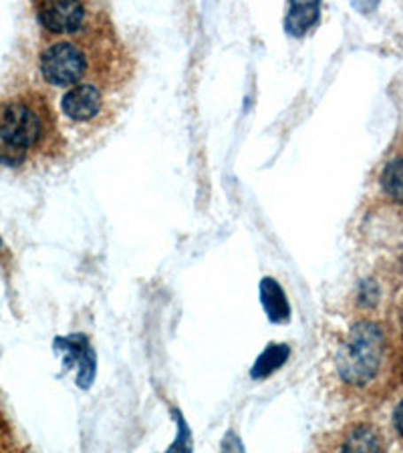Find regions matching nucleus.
<instances>
[{"mask_svg": "<svg viewBox=\"0 0 403 453\" xmlns=\"http://www.w3.org/2000/svg\"><path fill=\"white\" fill-rule=\"evenodd\" d=\"M49 134V111L39 101L12 99L0 113V162L17 165Z\"/></svg>", "mask_w": 403, "mask_h": 453, "instance_id": "nucleus-1", "label": "nucleus"}, {"mask_svg": "<svg viewBox=\"0 0 403 453\" xmlns=\"http://www.w3.org/2000/svg\"><path fill=\"white\" fill-rule=\"evenodd\" d=\"M387 341L373 320H359L351 326L337 355L339 377L351 387H365L379 375L385 361Z\"/></svg>", "mask_w": 403, "mask_h": 453, "instance_id": "nucleus-2", "label": "nucleus"}, {"mask_svg": "<svg viewBox=\"0 0 403 453\" xmlns=\"http://www.w3.org/2000/svg\"><path fill=\"white\" fill-rule=\"evenodd\" d=\"M87 55L71 41H57L41 55V73L45 81L57 87H75L85 77Z\"/></svg>", "mask_w": 403, "mask_h": 453, "instance_id": "nucleus-3", "label": "nucleus"}, {"mask_svg": "<svg viewBox=\"0 0 403 453\" xmlns=\"http://www.w3.org/2000/svg\"><path fill=\"white\" fill-rule=\"evenodd\" d=\"M36 17L41 25L49 33L55 35H71L77 33L85 23L87 9L81 3H67V0H58V3H41L36 6Z\"/></svg>", "mask_w": 403, "mask_h": 453, "instance_id": "nucleus-4", "label": "nucleus"}, {"mask_svg": "<svg viewBox=\"0 0 403 453\" xmlns=\"http://www.w3.org/2000/svg\"><path fill=\"white\" fill-rule=\"evenodd\" d=\"M104 105V95L95 85L81 83L71 87L63 97V111L73 121H89Z\"/></svg>", "mask_w": 403, "mask_h": 453, "instance_id": "nucleus-5", "label": "nucleus"}, {"mask_svg": "<svg viewBox=\"0 0 403 453\" xmlns=\"http://www.w3.org/2000/svg\"><path fill=\"white\" fill-rule=\"evenodd\" d=\"M57 347H61L67 353V357H71L69 363L79 365L77 383L83 389H87L95 379V353L89 347V342H87L85 337H81V334H73L69 339H58Z\"/></svg>", "mask_w": 403, "mask_h": 453, "instance_id": "nucleus-6", "label": "nucleus"}, {"mask_svg": "<svg viewBox=\"0 0 403 453\" xmlns=\"http://www.w3.org/2000/svg\"><path fill=\"white\" fill-rule=\"evenodd\" d=\"M260 303L265 306L268 319L273 323H287L291 319V306L287 295L281 284L273 279H265L260 282Z\"/></svg>", "mask_w": 403, "mask_h": 453, "instance_id": "nucleus-7", "label": "nucleus"}, {"mask_svg": "<svg viewBox=\"0 0 403 453\" xmlns=\"http://www.w3.org/2000/svg\"><path fill=\"white\" fill-rule=\"evenodd\" d=\"M341 453H381V440L377 431L369 426L351 429L345 441H343Z\"/></svg>", "mask_w": 403, "mask_h": 453, "instance_id": "nucleus-8", "label": "nucleus"}, {"mask_svg": "<svg viewBox=\"0 0 403 453\" xmlns=\"http://www.w3.org/2000/svg\"><path fill=\"white\" fill-rule=\"evenodd\" d=\"M289 355H291V349L287 345H270L265 353L256 359L252 367V377L260 379V377L273 375L276 369H281L283 365L287 363Z\"/></svg>", "mask_w": 403, "mask_h": 453, "instance_id": "nucleus-9", "label": "nucleus"}, {"mask_svg": "<svg viewBox=\"0 0 403 453\" xmlns=\"http://www.w3.org/2000/svg\"><path fill=\"white\" fill-rule=\"evenodd\" d=\"M319 17V4L317 3H300L292 4L287 17V28L291 35L300 36L309 31L311 25Z\"/></svg>", "mask_w": 403, "mask_h": 453, "instance_id": "nucleus-10", "label": "nucleus"}, {"mask_svg": "<svg viewBox=\"0 0 403 453\" xmlns=\"http://www.w3.org/2000/svg\"><path fill=\"white\" fill-rule=\"evenodd\" d=\"M381 188L393 202L403 203V159H393L381 173Z\"/></svg>", "mask_w": 403, "mask_h": 453, "instance_id": "nucleus-11", "label": "nucleus"}, {"mask_svg": "<svg viewBox=\"0 0 403 453\" xmlns=\"http://www.w3.org/2000/svg\"><path fill=\"white\" fill-rule=\"evenodd\" d=\"M175 415H178V413H175ZM192 449H194L192 434H190L184 418L178 415V435H175L174 443L170 445V449H167L166 453H192Z\"/></svg>", "mask_w": 403, "mask_h": 453, "instance_id": "nucleus-12", "label": "nucleus"}, {"mask_svg": "<svg viewBox=\"0 0 403 453\" xmlns=\"http://www.w3.org/2000/svg\"><path fill=\"white\" fill-rule=\"evenodd\" d=\"M359 303L365 306H373L377 303V284L373 280H365L361 284V292H359Z\"/></svg>", "mask_w": 403, "mask_h": 453, "instance_id": "nucleus-13", "label": "nucleus"}, {"mask_svg": "<svg viewBox=\"0 0 403 453\" xmlns=\"http://www.w3.org/2000/svg\"><path fill=\"white\" fill-rule=\"evenodd\" d=\"M222 453H246L244 445H242V441H240V437L234 434V431H229V434H226L224 441H222Z\"/></svg>", "mask_w": 403, "mask_h": 453, "instance_id": "nucleus-14", "label": "nucleus"}, {"mask_svg": "<svg viewBox=\"0 0 403 453\" xmlns=\"http://www.w3.org/2000/svg\"><path fill=\"white\" fill-rule=\"evenodd\" d=\"M393 427L403 437V399L399 401V405L395 407V411H393Z\"/></svg>", "mask_w": 403, "mask_h": 453, "instance_id": "nucleus-15", "label": "nucleus"}, {"mask_svg": "<svg viewBox=\"0 0 403 453\" xmlns=\"http://www.w3.org/2000/svg\"><path fill=\"white\" fill-rule=\"evenodd\" d=\"M401 326H403V311H401Z\"/></svg>", "mask_w": 403, "mask_h": 453, "instance_id": "nucleus-16", "label": "nucleus"}, {"mask_svg": "<svg viewBox=\"0 0 403 453\" xmlns=\"http://www.w3.org/2000/svg\"><path fill=\"white\" fill-rule=\"evenodd\" d=\"M0 246H3V238H0Z\"/></svg>", "mask_w": 403, "mask_h": 453, "instance_id": "nucleus-17", "label": "nucleus"}, {"mask_svg": "<svg viewBox=\"0 0 403 453\" xmlns=\"http://www.w3.org/2000/svg\"><path fill=\"white\" fill-rule=\"evenodd\" d=\"M401 262H403V260H401Z\"/></svg>", "mask_w": 403, "mask_h": 453, "instance_id": "nucleus-18", "label": "nucleus"}]
</instances>
